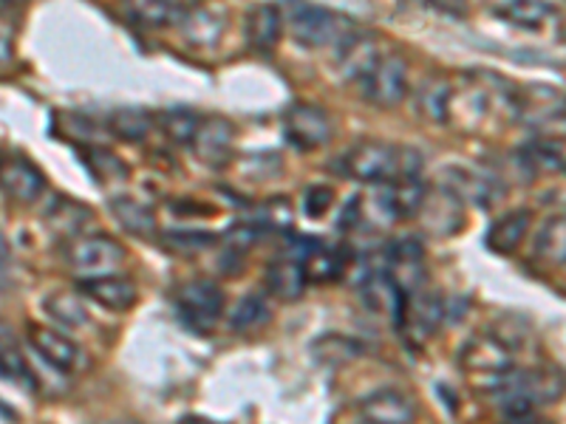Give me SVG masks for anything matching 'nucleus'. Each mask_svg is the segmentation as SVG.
Masks as SVG:
<instances>
[{
  "instance_id": "7c9ffc66",
  "label": "nucleus",
  "mask_w": 566,
  "mask_h": 424,
  "mask_svg": "<svg viewBox=\"0 0 566 424\" xmlns=\"http://www.w3.org/2000/svg\"><path fill=\"white\" fill-rule=\"evenodd\" d=\"M154 128V116L142 108H119L108 116V130L123 141H142Z\"/></svg>"
},
{
  "instance_id": "c85d7f7f",
  "label": "nucleus",
  "mask_w": 566,
  "mask_h": 424,
  "mask_svg": "<svg viewBox=\"0 0 566 424\" xmlns=\"http://www.w3.org/2000/svg\"><path fill=\"white\" fill-rule=\"evenodd\" d=\"M45 311L63 328H85L88 326V311H85L83 297L74 292H54L45 297Z\"/></svg>"
},
{
  "instance_id": "de8ad7c7",
  "label": "nucleus",
  "mask_w": 566,
  "mask_h": 424,
  "mask_svg": "<svg viewBox=\"0 0 566 424\" xmlns=\"http://www.w3.org/2000/svg\"><path fill=\"white\" fill-rule=\"evenodd\" d=\"M179 424H216V422H210V418L205 416H185Z\"/></svg>"
},
{
  "instance_id": "c03bdc74",
  "label": "nucleus",
  "mask_w": 566,
  "mask_h": 424,
  "mask_svg": "<svg viewBox=\"0 0 566 424\" xmlns=\"http://www.w3.org/2000/svg\"><path fill=\"white\" fill-rule=\"evenodd\" d=\"M433 7H439V12H462L464 0H431Z\"/></svg>"
},
{
  "instance_id": "ea45409f",
  "label": "nucleus",
  "mask_w": 566,
  "mask_h": 424,
  "mask_svg": "<svg viewBox=\"0 0 566 424\" xmlns=\"http://www.w3.org/2000/svg\"><path fill=\"white\" fill-rule=\"evenodd\" d=\"M212 241H216L212 232H168V246L179 252H199L205 250V246H210Z\"/></svg>"
},
{
  "instance_id": "f257e3e1",
  "label": "nucleus",
  "mask_w": 566,
  "mask_h": 424,
  "mask_svg": "<svg viewBox=\"0 0 566 424\" xmlns=\"http://www.w3.org/2000/svg\"><path fill=\"white\" fill-rule=\"evenodd\" d=\"M422 153L413 148H394V145H380L368 141L360 148L348 150L343 156V173L368 184H386L394 179H411L422 170Z\"/></svg>"
},
{
  "instance_id": "20e7f679",
  "label": "nucleus",
  "mask_w": 566,
  "mask_h": 424,
  "mask_svg": "<svg viewBox=\"0 0 566 424\" xmlns=\"http://www.w3.org/2000/svg\"><path fill=\"white\" fill-rule=\"evenodd\" d=\"M181 322L193 331H207L224 311V292L210 280H187L174 295Z\"/></svg>"
},
{
  "instance_id": "7ed1b4c3",
  "label": "nucleus",
  "mask_w": 566,
  "mask_h": 424,
  "mask_svg": "<svg viewBox=\"0 0 566 424\" xmlns=\"http://www.w3.org/2000/svg\"><path fill=\"white\" fill-rule=\"evenodd\" d=\"M65 261L80 280H91V277L116 275L128 261V252L119 241L108 239V235H88V239H77L69 246Z\"/></svg>"
},
{
  "instance_id": "412c9836",
  "label": "nucleus",
  "mask_w": 566,
  "mask_h": 424,
  "mask_svg": "<svg viewBox=\"0 0 566 424\" xmlns=\"http://www.w3.org/2000/svg\"><path fill=\"white\" fill-rule=\"evenodd\" d=\"M502 18L527 32H544L558 20V9L549 0H507Z\"/></svg>"
},
{
  "instance_id": "3c124183",
  "label": "nucleus",
  "mask_w": 566,
  "mask_h": 424,
  "mask_svg": "<svg viewBox=\"0 0 566 424\" xmlns=\"http://www.w3.org/2000/svg\"><path fill=\"white\" fill-rule=\"evenodd\" d=\"M422 3H431V0H422Z\"/></svg>"
},
{
  "instance_id": "f3484780",
  "label": "nucleus",
  "mask_w": 566,
  "mask_h": 424,
  "mask_svg": "<svg viewBox=\"0 0 566 424\" xmlns=\"http://www.w3.org/2000/svg\"><path fill=\"white\" fill-rule=\"evenodd\" d=\"M406 292L399 289L397 283L391 280V275H386V272H374V275H368L366 286H363V303H366V309L374 311V315L388 317L397 328L399 320H402V311H406Z\"/></svg>"
},
{
  "instance_id": "72a5a7b5",
  "label": "nucleus",
  "mask_w": 566,
  "mask_h": 424,
  "mask_svg": "<svg viewBox=\"0 0 566 424\" xmlns=\"http://www.w3.org/2000/svg\"><path fill=\"white\" fill-rule=\"evenodd\" d=\"M312 351H315V360L323 362V365H346V362L360 357L363 346L360 342L348 340V337L328 335L323 337V340H317L315 346H312Z\"/></svg>"
},
{
  "instance_id": "6ab92c4d",
  "label": "nucleus",
  "mask_w": 566,
  "mask_h": 424,
  "mask_svg": "<svg viewBox=\"0 0 566 424\" xmlns=\"http://www.w3.org/2000/svg\"><path fill=\"white\" fill-rule=\"evenodd\" d=\"M377 60H380V49H377V43H374L371 38H366V34L354 32L352 38L346 40V43L337 49V63H340V71L343 77L348 80H366L368 71L377 65Z\"/></svg>"
},
{
  "instance_id": "f8f14e48",
  "label": "nucleus",
  "mask_w": 566,
  "mask_h": 424,
  "mask_svg": "<svg viewBox=\"0 0 566 424\" xmlns=\"http://www.w3.org/2000/svg\"><path fill=\"white\" fill-rule=\"evenodd\" d=\"M29 340H32L34 351H38L49 365L57 368V371L71 373L83 365V351H80L77 342L71 340V337H65L63 331H57V328L32 326L29 328Z\"/></svg>"
},
{
  "instance_id": "dca6fc26",
  "label": "nucleus",
  "mask_w": 566,
  "mask_h": 424,
  "mask_svg": "<svg viewBox=\"0 0 566 424\" xmlns=\"http://www.w3.org/2000/svg\"><path fill=\"white\" fill-rule=\"evenodd\" d=\"M0 190L20 204H32L43 195L45 176L29 159H9L0 165Z\"/></svg>"
},
{
  "instance_id": "423d86ee",
  "label": "nucleus",
  "mask_w": 566,
  "mask_h": 424,
  "mask_svg": "<svg viewBox=\"0 0 566 424\" xmlns=\"http://www.w3.org/2000/svg\"><path fill=\"white\" fill-rule=\"evenodd\" d=\"M444 309L448 303L439 292H422L417 289L413 295L406 297V311H402V320H399V328L411 346H422V342L431 340L439 331L444 320Z\"/></svg>"
},
{
  "instance_id": "5701e85b",
  "label": "nucleus",
  "mask_w": 566,
  "mask_h": 424,
  "mask_svg": "<svg viewBox=\"0 0 566 424\" xmlns=\"http://www.w3.org/2000/svg\"><path fill=\"white\" fill-rule=\"evenodd\" d=\"M530 224H533V219H530L527 210L507 212L504 219H499L490 226L488 246L495 255H513V252L522 246V241L527 239Z\"/></svg>"
},
{
  "instance_id": "473e14b6",
  "label": "nucleus",
  "mask_w": 566,
  "mask_h": 424,
  "mask_svg": "<svg viewBox=\"0 0 566 424\" xmlns=\"http://www.w3.org/2000/svg\"><path fill=\"white\" fill-rule=\"evenodd\" d=\"M91 212L85 204H77L71 199H54L52 210L45 212V221L60 235H77L83 230V224H88Z\"/></svg>"
},
{
  "instance_id": "cd10ccee",
  "label": "nucleus",
  "mask_w": 566,
  "mask_h": 424,
  "mask_svg": "<svg viewBox=\"0 0 566 424\" xmlns=\"http://www.w3.org/2000/svg\"><path fill=\"white\" fill-rule=\"evenodd\" d=\"M451 99L453 88L448 80H428L419 91V110L433 125H448L451 123Z\"/></svg>"
},
{
  "instance_id": "393cba45",
  "label": "nucleus",
  "mask_w": 566,
  "mask_h": 424,
  "mask_svg": "<svg viewBox=\"0 0 566 424\" xmlns=\"http://www.w3.org/2000/svg\"><path fill=\"white\" fill-rule=\"evenodd\" d=\"M123 7L125 14L145 29H165L181 18L176 0H123Z\"/></svg>"
},
{
  "instance_id": "37998d69",
  "label": "nucleus",
  "mask_w": 566,
  "mask_h": 424,
  "mask_svg": "<svg viewBox=\"0 0 566 424\" xmlns=\"http://www.w3.org/2000/svg\"><path fill=\"white\" fill-rule=\"evenodd\" d=\"M357 219H360V199H354L346 204V210H343V219H340V230H346L348 221H352V224H357Z\"/></svg>"
},
{
  "instance_id": "e433bc0d",
  "label": "nucleus",
  "mask_w": 566,
  "mask_h": 424,
  "mask_svg": "<svg viewBox=\"0 0 566 424\" xmlns=\"http://www.w3.org/2000/svg\"><path fill=\"white\" fill-rule=\"evenodd\" d=\"M85 161H88L91 173L97 176L103 184H108V181H123L128 179V165H125L123 159L116 153H111V150H103V148H94V150H85Z\"/></svg>"
},
{
  "instance_id": "2eb2a0df",
  "label": "nucleus",
  "mask_w": 566,
  "mask_h": 424,
  "mask_svg": "<svg viewBox=\"0 0 566 424\" xmlns=\"http://www.w3.org/2000/svg\"><path fill=\"white\" fill-rule=\"evenodd\" d=\"M80 295L88 300L99 303L108 311H128L134 309L139 300V289L134 280L123 275H105V277H91V280H80Z\"/></svg>"
},
{
  "instance_id": "a19ab883",
  "label": "nucleus",
  "mask_w": 566,
  "mask_h": 424,
  "mask_svg": "<svg viewBox=\"0 0 566 424\" xmlns=\"http://www.w3.org/2000/svg\"><path fill=\"white\" fill-rule=\"evenodd\" d=\"M261 224L264 226H275V230H283V226L292 224V210H290V201H270L261 212Z\"/></svg>"
},
{
  "instance_id": "49530a36",
  "label": "nucleus",
  "mask_w": 566,
  "mask_h": 424,
  "mask_svg": "<svg viewBox=\"0 0 566 424\" xmlns=\"http://www.w3.org/2000/svg\"><path fill=\"white\" fill-rule=\"evenodd\" d=\"M12 60V40L7 34H0V65Z\"/></svg>"
},
{
  "instance_id": "9b49d317",
  "label": "nucleus",
  "mask_w": 566,
  "mask_h": 424,
  "mask_svg": "<svg viewBox=\"0 0 566 424\" xmlns=\"http://www.w3.org/2000/svg\"><path fill=\"white\" fill-rule=\"evenodd\" d=\"M360 413L366 424H413L417 422V405L397 388L368 393L360 402Z\"/></svg>"
},
{
  "instance_id": "c9c22d12",
  "label": "nucleus",
  "mask_w": 566,
  "mask_h": 424,
  "mask_svg": "<svg viewBox=\"0 0 566 424\" xmlns=\"http://www.w3.org/2000/svg\"><path fill=\"white\" fill-rule=\"evenodd\" d=\"M0 380H9L14 385L34 388V373L29 371V362L23 360V353L12 346V342L0 340Z\"/></svg>"
},
{
  "instance_id": "a211bd4d",
  "label": "nucleus",
  "mask_w": 566,
  "mask_h": 424,
  "mask_svg": "<svg viewBox=\"0 0 566 424\" xmlns=\"http://www.w3.org/2000/svg\"><path fill=\"white\" fill-rule=\"evenodd\" d=\"M444 187H448L459 201L468 199L479 206H493V201L502 193L499 184H495L488 173L473 168H451L448 176H444Z\"/></svg>"
},
{
  "instance_id": "79ce46f5",
  "label": "nucleus",
  "mask_w": 566,
  "mask_h": 424,
  "mask_svg": "<svg viewBox=\"0 0 566 424\" xmlns=\"http://www.w3.org/2000/svg\"><path fill=\"white\" fill-rule=\"evenodd\" d=\"M258 235H261V226L258 224H239L227 232V244H230L232 252H244L255 244Z\"/></svg>"
},
{
  "instance_id": "bb28decb",
  "label": "nucleus",
  "mask_w": 566,
  "mask_h": 424,
  "mask_svg": "<svg viewBox=\"0 0 566 424\" xmlns=\"http://www.w3.org/2000/svg\"><path fill=\"white\" fill-rule=\"evenodd\" d=\"M111 212L119 221L125 232L136 235V239H148L156 232V215L150 206H145L136 199H114L111 201Z\"/></svg>"
},
{
  "instance_id": "9d476101",
  "label": "nucleus",
  "mask_w": 566,
  "mask_h": 424,
  "mask_svg": "<svg viewBox=\"0 0 566 424\" xmlns=\"http://www.w3.org/2000/svg\"><path fill=\"white\" fill-rule=\"evenodd\" d=\"M424 195H428V187L419 181V176L394 179L380 184V190H377V206H380L388 221H406L417 215Z\"/></svg>"
},
{
  "instance_id": "c756f323",
  "label": "nucleus",
  "mask_w": 566,
  "mask_h": 424,
  "mask_svg": "<svg viewBox=\"0 0 566 424\" xmlns=\"http://www.w3.org/2000/svg\"><path fill=\"white\" fill-rule=\"evenodd\" d=\"M346 252L343 250H328V246H317L306 261H303V272H306V280L312 283H328L343 277L346 272Z\"/></svg>"
},
{
  "instance_id": "2f4dec72",
  "label": "nucleus",
  "mask_w": 566,
  "mask_h": 424,
  "mask_svg": "<svg viewBox=\"0 0 566 424\" xmlns=\"http://www.w3.org/2000/svg\"><path fill=\"white\" fill-rule=\"evenodd\" d=\"M156 125H159L161 134L168 136L170 141H176V145H190L196 130H199L201 119L199 114L190 108H168L156 116Z\"/></svg>"
},
{
  "instance_id": "f704fd0d",
  "label": "nucleus",
  "mask_w": 566,
  "mask_h": 424,
  "mask_svg": "<svg viewBox=\"0 0 566 424\" xmlns=\"http://www.w3.org/2000/svg\"><path fill=\"white\" fill-rule=\"evenodd\" d=\"M566 224L564 215H555L544 224V230L538 232V239H535V252L538 257H544L547 264H564L566 257Z\"/></svg>"
},
{
  "instance_id": "a878e982",
  "label": "nucleus",
  "mask_w": 566,
  "mask_h": 424,
  "mask_svg": "<svg viewBox=\"0 0 566 424\" xmlns=\"http://www.w3.org/2000/svg\"><path fill=\"white\" fill-rule=\"evenodd\" d=\"M518 159H522V168L530 176L560 173L564 170V148H560V141H530V145L518 150Z\"/></svg>"
},
{
  "instance_id": "4be33fe9",
  "label": "nucleus",
  "mask_w": 566,
  "mask_h": 424,
  "mask_svg": "<svg viewBox=\"0 0 566 424\" xmlns=\"http://www.w3.org/2000/svg\"><path fill=\"white\" fill-rule=\"evenodd\" d=\"M266 286L277 300H297L306 289V272H303L301 261L290 255L272 261L266 269Z\"/></svg>"
},
{
  "instance_id": "58836bf2",
  "label": "nucleus",
  "mask_w": 566,
  "mask_h": 424,
  "mask_svg": "<svg viewBox=\"0 0 566 424\" xmlns=\"http://www.w3.org/2000/svg\"><path fill=\"white\" fill-rule=\"evenodd\" d=\"M332 201H335L332 187L315 184L303 193V212H306L310 219H323V215L328 212V206H332Z\"/></svg>"
},
{
  "instance_id": "b1692460",
  "label": "nucleus",
  "mask_w": 566,
  "mask_h": 424,
  "mask_svg": "<svg viewBox=\"0 0 566 424\" xmlns=\"http://www.w3.org/2000/svg\"><path fill=\"white\" fill-rule=\"evenodd\" d=\"M518 116L527 119L530 125H549L564 116V103H560V94L553 88H541L535 85L533 91H527V97H518Z\"/></svg>"
},
{
  "instance_id": "09e8293b",
  "label": "nucleus",
  "mask_w": 566,
  "mask_h": 424,
  "mask_svg": "<svg viewBox=\"0 0 566 424\" xmlns=\"http://www.w3.org/2000/svg\"><path fill=\"white\" fill-rule=\"evenodd\" d=\"M3 266H7V241L0 235V272H3Z\"/></svg>"
},
{
  "instance_id": "4c0bfd02",
  "label": "nucleus",
  "mask_w": 566,
  "mask_h": 424,
  "mask_svg": "<svg viewBox=\"0 0 566 424\" xmlns=\"http://www.w3.org/2000/svg\"><path fill=\"white\" fill-rule=\"evenodd\" d=\"M272 317L270 306H266V300L261 295H247L244 300L232 309L230 315V326L235 328V331H244V328H255V326H264L266 320Z\"/></svg>"
},
{
  "instance_id": "6e6552de",
  "label": "nucleus",
  "mask_w": 566,
  "mask_h": 424,
  "mask_svg": "<svg viewBox=\"0 0 566 424\" xmlns=\"http://www.w3.org/2000/svg\"><path fill=\"white\" fill-rule=\"evenodd\" d=\"M283 134L301 150H315L332 139V116L317 105L297 103L283 114Z\"/></svg>"
},
{
  "instance_id": "aec40b11",
  "label": "nucleus",
  "mask_w": 566,
  "mask_h": 424,
  "mask_svg": "<svg viewBox=\"0 0 566 424\" xmlns=\"http://www.w3.org/2000/svg\"><path fill=\"white\" fill-rule=\"evenodd\" d=\"M247 40H250V45L255 49V52L266 54L272 52L277 45V40H281L283 34V18L281 12H277L272 3H258V7H252L250 12H247Z\"/></svg>"
},
{
  "instance_id": "0eeeda50",
  "label": "nucleus",
  "mask_w": 566,
  "mask_h": 424,
  "mask_svg": "<svg viewBox=\"0 0 566 424\" xmlns=\"http://www.w3.org/2000/svg\"><path fill=\"white\" fill-rule=\"evenodd\" d=\"M459 362L468 368L470 373L484 377L488 388L493 385L499 377L513 371V351H510L507 342H502L493 335H479L473 340H468L459 353Z\"/></svg>"
},
{
  "instance_id": "8fccbe9b",
  "label": "nucleus",
  "mask_w": 566,
  "mask_h": 424,
  "mask_svg": "<svg viewBox=\"0 0 566 424\" xmlns=\"http://www.w3.org/2000/svg\"><path fill=\"white\" fill-rule=\"evenodd\" d=\"M7 7H9V0H0V12H3Z\"/></svg>"
},
{
  "instance_id": "39448f33",
  "label": "nucleus",
  "mask_w": 566,
  "mask_h": 424,
  "mask_svg": "<svg viewBox=\"0 0 566 424\" xmlns=\"http://www.w3.org/2000/svg\"><path fill=\"white\" fill-rule=\"evenodd\" d=\"M363 94L377 108H397L408 94V63L399 54L377 60L368 77L363 80Z\"/></svg>"
},
{
  "instance_id": "f03ea898",
  "label": "nucleus",
  "mask_w": 566,
  "mask_h": 424,
  "mask_svg": "<svg viewBox=\"0 0 566 424\" xmlns=\"http://www.w3.org/2000/svg\"><path fill=\"white\" fill-rule=\"evenodd\" d=\"M352 29V20H346L337 12H328L323 7H301L290 18L292 38L301 45H310V49H326V45H332L337 52L354 34Z\"/></svg>"
},
{
  "instance_id": "a18cd8bd",
  "label": "nucleus",
  "mask_w": 566,
  "mask_h": 424,
  "mask_svg": "<svg viewBox=\"0 0 566 424\" xmlns=\"http://www.w3.org/2000/svg\"><path fill=\"white\" fill-rule=\"evenodd\" d=\"M507 424H553V422H547V418L535 416V411H530V413H522V416L507 418Z\"/></svg>"
},
{
  "instance_id": "4468645a",
  "label": "nucleus",
  "mask_w": 566,
  "mask_h": 424,
  "mask_svg": "<svg viewBox=\"0 0 566 424\" xmlns=\"http://www.w3.org/2000/svg\"><path fill=\"white\" fill-rule=\"evenodd\" d=\"M179 26L187 43L199 45V49H212V45H219V40L224 38L227 12L221 7H216V3H201V7L181 12Z\"/></svg>"
},
{
  "instance_id": "1a4fd4ad",
  "label": "nucleus",
  "mask_w": 566,
  "mask_h": 424,
  "mask_svg": "<svg viewBox=\"0 0 566 424\" xmlns=\"http://www.w3.org/2000/svg\"><path fill=\"white\" fill-rule=\"evenodd\" d=\"M417 215L422 219L424 230L433 232L437 239H451V235H457L464 226L462 201L448 187H442V190H428Z\"/></svg>"
},
{
  "instance_id": "ddd939ff",
  "label": "nucleus",
  "mask_w": 566,
  "mask_h": 424,
  "mask_svg": "<svg viewBox=\"0 0 566 424\" xmlns=\"http://www.w3.org/2000/svg\"><path fill=\"white\" fill-rule=\"evenodd\" d=\"M232 139H235V128L227 119H205L190 145L201 165L221 170L232 156Z\"/></svg>"
}]
</instances>
